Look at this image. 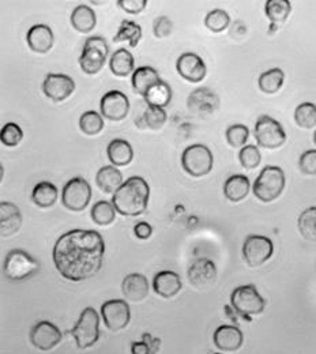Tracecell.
<instances>
[{"instance_id":"cell-28","label":"cell","mask_w":316,"mask_h":354,"mask_svg":"<svg viewBox=\"0 0 316 354\" xmlns=\"http://www.w3.org/2000/svg\"><path fill=\"white\" fill-rule=\"evenodd\" d=\"M160 81L161 80H160L158 73L153 67H149V66L136 68L133 74V80H131L133 88L142 97H145L149 93V90L153 86H156Z\"/></svg>"},{"instance_id":"cell-5","label":"cell","mask_w":316,"mask_h":354,"mask_svg":"<svg viewBox=\"0 0 316 354\" xmlns=\"http://www.w3.org/2000/svg\"><path fill=\"white\" fill-rule=\"evenodd\" d=\"M3 271L11 281H25L30 279L40 271V263L26 251L12 250L4 259Z\"/></svg>"},{"instance_id":"cell-25","label":"cell","mask_w":316,"mask_h":354,"mask_svg":"<svg viewBox=\"0 0 316 354\" xmlns=\"http://www.w3.org/2000/svg\"><path fill=\"white\" fill-rule=\"evenodd\" d=\"M95 183L98 188L106 194H115L124 184L122 172L113 165L102 167L97 172Z\"/></svg>"},{"instance_id":"cell-2","label":"cell","mask_w":316,"mask_h":354,"mask_svg":"<svg viewBox=\"0 0 316 354\" xmlns=\"http://www.w3.org/2000/svg\"><path fill=\"white\" fill-rule=\"evenodd\" d=\"M150 198V187L143 177L133 176L113 194L112 203L122 216L136 217L146 212Z\"/></svg>"},{"instance_id":"cell-23","label":"cell","mask_w":316,"mask_h":354,"mask_svg":"<svg viewBox=\"0 0 316 354\" xmlns=\"http://www.w3.org/2000/svg\"><path fill=\"white\" fill-rule=\"evenodd\" d=\"M26 41L29 48L36 53H46L53 46V32L46 25H35L29 29L26 35Z\"/></svg>"},{"instance_id":"cell-1","label":"cell","mask_w":316,"mask_h":354,"mask_svg":"<svg viewBox=\"0 0 316 354\" xmlns=\"http://www.w3.org/2000/svg\"><path fill=\"white\" fill-rule=\"evenodd\" d=\"M105 243L95 230L73 229L62 234L53 247V263L60 275L73 282L93 278L102 267Z\"/></svg>"},{"instance_id":"cell-39","label":"cell","mask_w":316,"mask_h":354,"mask_svg":"<svg viewBox=\"0 0 316 354\" xmlns=\"http://www.w3.org/2000/svg\"><path fill=\"white\" fill-rule=\"evenodd\" d=\"M104 119L101 115H98L94 111H88L85 112L81 119H80V129L82 130V133L94 136L98 135L104 130Z\"/></svg>"},{"instance_id":"cell-31","label":"cell","mask_w":316,"mask_h":354,"mask_svg":"<svg viewBox=\"0 0 316 354\" xmlns=\"http://www.w3.org/2000/svg\"><path fill=\"white\" fill-rule=\"evenodd\" d=\"M57 196H59V191L56 185L49 181L39 183L32 192V201L35 202V205L43 209L52 207L56 203Z\"/></svg>"},{"instance_id":"cell-18","label":"cell","mask_w":316,"mask_h":354,"mask_svg":"<svg viewBox=\"0 0 316 354\" xmlns=\"http://www.w3.org/2000/svg\"><path fill=\"white\" fill-rule=\"evenodd\" d=\"M176 68L181 78L191 84L202 82L207 74V68L202 57L191 52L181 55L176 62Z\"/></svg>"},{"instance_id":"cell-51","label":"cell","mask_w":316,"mask_h":354,"mask_svg":"<svg viewBox=\"0 0 316 354\" xmlns=\"http://www.w3.org/2000/svg\"><path fill=\"white\" fill-rule=\"evenodd\" d=\"M213 354H221V353H213Z\"/></svg>"},{"instance_id":"cell-36","label":"cell","mask_w":316,"mask_h":354,"mask_svg":"<svg viewBox=\"0 0 316 354\" xmlns=\"http://www.w3.org/2000/svg\"><path fill=\"white\" fill-rule=\"evenodd\" d=\"M285 81V74L281 68H271L269 71H265L258 81L259 88L266 94H274L279 88H282Z\"/></svg>"},{"instance_id":"cell-12","label":"cell","mask_w":316,"mask_h":354,"mask_svg":"<svg viewBox=\"0 0 316 354\" xmlns=\"http://www.w3.org/2000/svg\"><path fill=\"white\" fill-rule=\"evenodd\" d=\"M187 106L194 116L199 119H207L219 111L220 98L212 88H199L188 95Z\"/></svg>"},{"instance_id":"cell-22","label":"cell","mask_w":316,"mask_h":354,"mask_svg":"<svg viewBox=\"0 0 316 354\" xmlns=\"http://www.w3.org/2000/svg\"><path fill=\"white\" fill-rule=\"evenodd\" d=\"M122 292L124 297L130 301L139 303L145 300L149 295V282L147 278L139 272H133L126 275L122 282Z\"/></svg>"},{"instance_id":"cell-11","label":"cell","mask_w":316,"mask_h":354,"mask_svg":"<svg viewBox=\"0 0 316 354\" xmlns=\"http://www.w3.org/2000/svg\"><path fill=\"white\" fill-rule=\"evenodd\" d=\"M255 139L261 147L274 150L285 143L286 133L279 122L268 115H263L257 120Z\"/></svg>"},{"instance_id":"cell-7","label":"cell","mask_w":316,"mask_h":354,"mask_svg":"<svg viewBox=\"0 0 316 354\" xmlns=\"http://www.w3.org/2000/svg\"><path fill=\"white\" fill-rule=\"evenodd\" d=\"M78 349H89L100 339V316L93 307L82 310L80 320L71 330Z\"/></svg>"},{"instance_id":"cell-9","label":"cell","mask_w":316,"mask_h":354,"mask_svg":"<svg viewBox=\"0 0 316 354\" xmlns=\"http://www.w3.org/2000/svg\"><path fill=\"white\" fill-rule=\"evenodd\" d=\"M91 199V184L84 177L71 178L63 188L62 203L71 212H82Z\"/></svg>"},{"instance_id":"cell-27","label":"cell","mask_w":316,"mask_h":354,"mask_svg":"<svg viewBox=\"0 0 316 354\" xmlns=\"http://www.w3.org/2000/svg\"><path fill=\"white\" fill-rule=\"evenodd\" d=\"M71 25L80 33H91L95 28L97 17L93 8L86 4L77 6L71 12Z\"/></svg>"},{"instance_id":"cell-34","label":"cell","mask_w":316,"mask_h":354,"mask_svg":"<svg viewBox=\"0 0 316 354\" xmlns=\"http://www.w3.org/2000/svg\"><path fill=\"white\" fill-rule=\"evenodd\" d=\"M142 39V29L140 26L134 22V21H127L124 19L120 24V28L116 33V36L113 37L115 43H122V41H129V44L131 48H136L139 44Z\"/></svg>"},{"instance_id":"cell-32","label":"cell","mask_w":316,"mask_h":354,"mask_svg":"<svg viewBox=\"0 0 316 354\" xmlns=\"http://www.w3.org/2000/svg\"><path fill=\"white\" fill-rule=\"evenodd\" d=\"M167 112L162 108L149 106L143 112V115L136 120V124L139 129H150V130H161L167 123Z\"/></svg>"},{"instance_id":"cell-50","label":"cell","mask_w":316,"mask_h":354,"mask_svg":"<svg viewBox=\"0 0 316 354\" xmlns=\"http://www.w3.org/2000/svg\"><path fill=\"white\" fill-rule=\"evenodd\" d=\"M314 143H315V146H316V131H315V133H314Z\"/></svg>"},{"instance_id":"cell-47","label":"cell","mask_w":316,"mask_h":354,"mask_svg":"<svg viewBox=\"0 0 316 354\" xmlns=\"http://www.w3.org/2000/svg\"><path fill=\"white\" fill-rule=\"evenodd\" d=\"M134 233H136V237L140 239V240H146L151 236L153 233V227L150 223L147 222H138L134 227Z\"/></svg>"},{"instance_id":"cell-38","label":"cell","mask_w":316,"mask_h":354,"mask_svg":"<svg viewBox=\"0 0 316 354\" xmlns=\"http://www.w3.org/2000/svg\"><path fill=\"white\" fill-rule=\"evenodd\" d=\"M295 120L299 127L311 130L316 127V105L313 102H303L295 111Z\"/></svg>"},{"instance_id":"cell-35","label":"cell","mask_w":316,"mask_h":354,"mask_svg":"<svg viewBox=\"0 0 316 354\" xmlns=\"http://www.w3.org/2000/svg\"><path fill=\"white\" fill-rule=\"evenodd\" d=\"M116 209L112 202L100 201L91 209V220L97 225L108 226L116 218Z\"/></svg>"},{"instance_id":"cell-15","label":"cell","mask_w":316,"mask_h":354,"mask_svg":"<svg viewBox=\"0 0 316 354\" xmlns=\"http://www.w3.org/2000/svg\"><path fill=\"white\" fill-rule=\"evenodd\" d=\"M187 275L194 288L198 290H207L216 283L217 266L207 258H199L189 266Z\"/></svg>"},{"instance_id":"cell-49","label":"cell","mask_w":316,"mask_h":354,"mask_svg":"<svg viewBox=\"0 0 316 354\" xmlns=\"http://www.w3.org/2000/svg\"><path fill=\"white\" fill-rule=\"evenodd\" d=\"M131 354H151V351L145 341L133 342L131 344Z\"/></svg>"},{"instance_id":"cell-33","label":"cell","mask_w":316,"mask_h":354,"mask_svg":"<svg viewBox=\"0 0 316 354\" xmlns=\"http://www.w3.org/2000/svg\"><path fill=\"white\" fill-rule=\"evenodd\" d=\"M145 101L149 106H157L164 109L172 101V88L167 82L160 81L156 86L149 90V93L145 95Z\"/></svg>"},{"instance_id":"cell-43","label":"cell","mask_w":316,"mask_h":354,"mask_svg":"<svg viewBox=\"0 0 316 354\" xmlns=\"http://www.w3.org/2000/svg\"><path fill=\"white\" fill-rule=\"evenodd\" d=\"M24 139V131L17 123H6L0 133V140L7 147H15Z\"/></svg>"},{"instance_id":"cell-26","label":"cell","mask_w":316,"mask_h":354,"mask_svg":"<svg viewBox=\"0 0 316 354\" xmlns=\"http://www.w3.org/2000/svg\"><path fill=\"white\" fill-rule=\"evenodd\" d=\"M251 184L248 177L244 175H233L229 177L224 184V195L227 201L237 203L248 196Z\"/></svg>"},{"instance_id":"cell-48","label":"cell","mask_w":316,"mask_h":354,"mask_svg":"<svg viewBox=\"0 0 316 354\" xmlns=\"http://www.w3.org/2000/svg\"><path fill=\"white\" fill-rule=\"evenodd\" d=\"M142 339L149 345V348H150V351H151V354H157V352L160 351V348H161V341H160L158 338H154L151 334L145 333V334L142 335Z\"/></svg>"},{"instance_id":"cell-3","label":"cell","mask_w":316,"mask_h":354,"mask_svg":"<svg viewBox=\"0 0 316 354\" xmlns=\"http://www.w3.org/2000/svg\"><path fill=\"white\" fill-rule=\"evenodd\" d=\"M230 307L237 316L251 323L254 315H261L265 310L266 300L259 295L255 285H243L232 292Z\"/></svg>"},{"instance_id":"cell-30","label":"cell","mask_w":316,"mask_h":354,"mask_svg":"<svg viewBox=\"0 0 316 354\" xmlns=\"http://www.w3.org/2000/svg\"><path fill=\"white\" fill-rule=\"evenodd\" d=\"M265 11L271 21V30L269 32L271 35L277 29V25H281L288 19L292 11V4L288 0H269L266 1Z\"/></svg>"},{"instance_id":"cell-17","label":"cell","mask_w":316,"mask_h":354,"mask_svg":"<svg viewBox=\"0 0 316 354\" xmlns=\"http://www.w3.org/2000/svg\"><path fill=\"white\" fill-rule=\"evenodd\" d=\"M75 90V82L64 74H49L43 82V91L53 102H62L71 97Z\"/></svg>"},{"instance_id":"cell-21","label":"cell","mask_w":316,"mask_h":354,"mask_svg":"<svg viewBox=\"0 0 316 354\" xmlns=\"http://www.w3.org/2000/svg\"><path fill=\"white\" fill-rule=\"evenodd\" d=\"M181 279L178 272L175 271H160L156 274L153 279V289L154 292L164 297V299H172L181 290Z\"/></svg>"},{"instance_id":"cell-6","label":"cell","mask_w":316,"mask_h":354,"mask_svg":"<svg viewBox=\"0 0 316 354\" xmlns=\"http://www.w3.org/2000/svg\"><path fill=\"white\" fill-rule=\"evenodd\" d=\"M214 157L210 149L205 145L196 143L185 147L181 154L183 169L192 177H202L209 175L213 169Z\"/></svg>"},{"instance_id":"cell-19","label":"cell","mask_w":316,"mask_h":354,"mask_svg":"<svg viewBox=\"0 0 316 354\" xmlns=\"http://www.w3.org/2000/svg\"><path fill=\"white\" fill-rule=\"evenodd\" d=\"M213 341L217 349L223 352H236L243 346L244 335L236 326H220L213 335Z\"/></svg>"},{"instance_id":"cell-40","label":"cell","mask_w":316,"mask_h":354,"mask_svg":"<svg viewBox=\"0 0 316 354\" xmlns=\"http://www.w3.org/2000/svg\"><path fill=\"white\" fill-rule=\"evenodd\" d=\"M229 24H230V17L226 11L221 8L210 11L205 18V26L213 33L224 32L229 26Z\"/></svg>"},{"instance_id":"cell-13","label":"cell","mask_w":316,"mask_h":354,"mask_svg":"<svg viewBox=\"0 0 316 354\" xmlns=\"http://www.w3.org/2000/svg\"><path fill=\"white\" fill-rule=\"evenodd\" d=\"M101 316L104 324L111 331H119L129 326L131 319L130 306L126 300H109L101 306Z\"/></svg>"},{"instance_id":"cell-24","label":"cell","mask_w":316,"mask_h":354,"mask_svg":"<svg viewBox=\"0 0 316 354\" xmlns=\"http://www.w3.org/2000/svg\"><path fill=\"white\" fill-rule=\"evenodd\" d=\"M106 154L113 167H126L134 158L133 146L124 139H113L108 145Z\"/></svg>"},{"instance_id":"cell-29","label":"cell","mask_w":316,"mask_h":354,"mask_svg":"<svg viewBox=\"0 0 316 354\" xmlns=\"http://www.w3.org/2000/svg\"><path fill=\"white\" fill-rule=\"evenodd\" d=\"M134 66H136V60L133 53L124 48L118 49L109 60L111 71L116 77H127L131 73L134 74Z\"/></svg>"},{"instance_id":"cell-41","label":"cell","mask_w":316,"mask_h":354,"mask_svg":"<svg viewBox=\"0 0 316 354\" xmlns=\"http://www.w3.org/2000/svg\"><path fill=\"white\" fill-rule=\"evenodd\" d=\"M239 160H240V164L243 168L255 169L259 167V164L262 161V154L257 146L247 145L240 150Z\"/></svg>"},{"instance_id":"cell-20","label":"cell","mask_w":316,"mask_h":354,"mask_svg":"<svg viewBox=\"0 0 316 354\" xmlns=\"http://www.w3.org/2000/svg\"><path fill=\"white\" fill-rule=\"evenodd\" d=\"M22 226V214L17 205L11 202L0 203V233L1 237L15 234Z\"/></svg>"},{"instance_id":"cell-10","label":"cell","mask_w":316,"mask_h":354,"mask_svg":"<svg viewBox=\"0 0 316 354\" xmlns=\"http://www.w3.org/2000/svg\"><path fill=\"white\" fill-rule=\"evenodd\" d=\"M274 252V244L262 234H250L243 244V258L250 267L265 265Z\"/></svg>"},{"instance_id":"cell-4","label":"cell","mask_w":316,"mask_h":354,"mask_svg":"<svg viewBox=\"0 0 316 354\" xmlns=\"http://www.w3.org/2000/svg\"><path fill=\"white\" fill-rule=\"evenodd\" d=\"M286 184L285 174L279 167L268 165L255 180L252 192L263 203H270L281 196Z\"/></svg>"},{"instance_id":"cell-45","label":"cell","mask_w":316,"mask_h":354,"mask_svg":"<svg viewBox=\"0 0 316 354\" xmlns=\"http://www.w3.org/2000/svg\"><path fill=\"white\" fill-rule=\"evenodd\" d=\"M300 171L304 175L315 176L316 175V150H307L301 154L299 161Z\"/></svg>"},{"instance_id":"cell-14","label":"cell","mask_w":316,"mask_h":354,"mask_svg":"<svg viewBox=\"0 0 316 354\" xmlns=\"http://www.w3.org/2000/svg\"><path fill=\"white\" fill-rule=\"evenodd\" d=\"M100 109L101 115L111 122L124 120L130 111L129 97L120 90H111L101 98Z\"/></svg>"},{"instance_id":"cell-46","label":"cell","mask_w":316,"mask_h":354,"mask_svg":"<svg viewBox=\"0 0 316 354\" xmlns=\"http://www.w3.org/2000/svg\"><path fill=\"white\" fill-rule=\"evenodd\" d=\"M118 6L129 14H139L146 8L147 0H119Z\"/></svg>"},{"instance_id":"cell-16","label":"cell","mask_w":316,"mask_h":354,"mask_svg":"<svg viewBox=\"0 0 316 354\" xmlns=\"http://www.w3.org/2000/svg\"><path fill=\"white\" fill-rule=\"evenodd\" d=\"M62 333L59 327L48 320H41L35 324L30 330V342L36 349L40 351H52L62 341Z\"/></svg>"},{"instance_id":"cell-37","label":"cell","mask_w":316,"mask_h":354,"mask_svg":"<svg viewBox=\"0 0 316 354\" xmlns=\"http://www.w3.org/2000/svg\"><path fill=\"white\" fill-rule=\"evenodd\" d=\"M297 227L300 234L308 240L316 241V206L304 210L297 221Z\"/></svg>"},{"instance_id":"cell-44","label":"cell","mask_w":316,"mask_h":354,"mask_svg":"<svg viewBox=\"0 0 316 354\" xmlns=\"http://www.w3.org/2000/svg\"><path fill=\"white\" fill-rule=\"evenodd\" d=\"M174 30V24L172 21L162 15V17H158L154 19V24H153V33L157 39H165L168 37Z\"/></svg>"},{"instance_id":"cell-8","label":"cell","mask_w":316,"mask_h":354,"mask_svg":"<svg viewBox=\"0 0 316 354\" xmlns=\"http://www.w3.org/2000/svg\"><path fill=\"white\" fill-rule=\"evenodd\" d=\"M108 53H109V46L106 44L105 39L100 36L89 37L85 41L82 55L80 57V66L82 71L88 75L98 74L105 66Z\"/></svg>"},{"instance_id":"cell-42","label":"cell","mask_w":316,"mask_h":354,"mask_svg":"<svg viewBox=\"0 0 316 354\" xmlns=\"http://www.w3.org/2000/svg\"><path fill=\"white\" fill-rule=\"evenodd\" d=\"M226 140L227 143L237 149V147H244L248 138H250V130L247 126L244 124H233L230 127H227L225 133Z\"/></svg>"}]
</instances>
